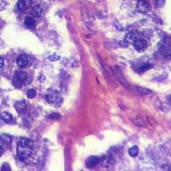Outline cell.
Masks as SVG:
<instances>
[{"label": "cell", "mask_w": 171, "mask_h": 171, "mask_svg": "<svg viewBox=\"0 0 171 171\" xmlns=\"http://www.w3.org/2000/svg\"><path fill=\"white\" fill-rule=\"evenodd\" d=\"M134 48L137 51H143L147 48V42L144 39H136L134 43Z\"/></svg>", "instance_id": "4"}, {"label": "cell", "mask_w": 171, "mask_h": 171, "mask_svg": "<svg viewBox=\"0 0 171 171\" xmlns=\"http://www.w3.org/2000/svg\"><path fill=\"white\" fill-rule=\"evenodd\" d=\"M0 118H1L4 122H7V123H8V122H10V121L13 119L12 114L8 113V112H3L2 114H0Z\"/></svg>", "instance_id": "10"}, {"label": "cell", "mask_w": 171, "mask_h": 171, "mask_svg": "<svg viewBox=\"0 0 171 171\" xmlns=\"http://www.w3.org/2000/svg\"><path fill=\"white\" fill-rule=\"evenodd\" d=\"M15 79L19 81L20 83L25 81L26 79H27V73L23 71H17L15 73Z\"/></svg>", "instance_id": "8"}, {"label": "cell", "mask_w": 171, "mask_h": 171, "mask_svg": "<svg viewBox=\"0 0 171 171\" xmlns=\"http://www.w3.org/2000/svg\"><path fill=\"white\" fill-rule=\"evenodd\" d=\"M0 140L3 142L4 144H10L11 141H12V139H11V137L9 136L8 134H1L0 135Z\"/></svg>", "instance_id": "14"}, {"label": "cell", "mask_w": 171, "mask_h": 171, "mask_svg": "<svg viewBox=\"0 0 171 171\" xmlns=\"http://www.w3.org/2000/svg\"><path fill=\"white\" fill-rule=\"evenodd\" d=\"M137 9L142 13H147L149 10V3L147 0H139L137 3Z\"/></svg>", "instance_id": "3"}, {"label": "cell", "mask_w": 171, "mask_h": 171, "mask_svg": "<svg viewBox=\"0 0 171 171\" xmlns=\"http://www.w3.org/2000/svg\"><path fill=\"white\" fill-rule=\"evenodd\" d=\"M46 98H47L48 102L49 104L54 105V106H59L62 101H63L62 98H61V95L55 90H51L50 92L48 93Z\"/></svg>", "instance_id": "2"}, {"label": "cell", "mask_w": 171, "mask_h": 171, "mask_svg": "<svg viewBox=\"0 0 171 171\" xmlns=\"http://www.w3.org/2000/svg\"><path fill=\"white\" fill-rule=\"evenodd\" d=\"M33 0H19L18 2V9L20 11L27 9L30 5H31Z\"/></svg>", "instance_id": "6"}, {"label": "cell", "mask_w": 171, "mask_h": 171, "mask_svg": "<svg viewBox=\"0 0 171 171\" xmlns=\"http://www.w3.org/2000/svg\"><path fill=\"white\" fill-rule=\"evenodd\" d=\"M125 40H126L129 44H134V41L136 40V35L134 33H129L127 34L126 36H125Z\"/></svg>", "instance_id": "9"}, {"label": "cell", "mask_w": 171, "mask_h": 171, "mask_svg": "<svg viewBox=\"0 0 171 171\" xmlns=\"http://www.w3.org/2000/svg\"><path fill=\"white\" fill-rule=\"evenodd\" d=\"M28 63H29V59L25 55H19L16 59V63L20 68H24L28 64Z\"/></svg>", "instance_id": "7"}, {"label": "cell", "mask_w": 171, "mask_h": 171, "mask_svg": "<svg viewBox=\"0 0 171 171\" xmlns=\"http://www.w3.org/2000/svg\"><path fill=\"white\" fill-rule=\"evenodd\" d=\"M169 104H170V105H171V97L169 98Z\"/></svg>", "instance_id": "23"}, {"label": "cell", "mask_w": 171, "mask_h": 171, "mask_svg": "<svg viewBox=\"0 0 171 171\" xmlns=\"http://www.w3.org/2000/svg\"><path fill=\"white\" fill-rule=\"evenodd\" d=\"M48 119H60V114H52L48 115Z\"/></svg>", "instance_id": "17"}, {"label": "cell", "mask_w": 171, "mask_h": 171, "mask_svg": "<svg viewBox=\"0 0 171 171\" xmlns=\"http://www.w3.org/2000/svg\"><path fill=\"white\" fill-rule=\"evenodd\" d=\"M2 170H10V166L7 163H4L2 166Z\"/></svg>", "instance_id": "20"}, {"label": "cell", "mask_w": 171, "mask_h": 171, "mask_svg": "<svg viewBox=\"0 0 171 171\" xmlns=\"http://www.w3.org/2000/svg\"><path fill=\"white\" fill-rule=\"evenodd\" d=\"M129 155L131 157H136L139 155V147L136 145L132 146L130 149H129Z\"/></svg>", "instance_id": "12"}, {"label": "cell", "mask_w": 171, "mask_h": 171, "mask_svg": "<svg viewBox=\"0 0 171 171\" xmlns=\"http://www.w3.org/2000/svg\"><path fill=\"white\" fill-rule=\"evenodd\" d=\"M3 63H4V60H3V58L0 57V68H2L3 66Z\"/></svg>", "instance_id": "21"}, {"label": "cell", "mask_w": 171, "mask_h": 171, "mask_svg": "<svg viewBox=\"0 0 171 171\" xmlns=\"http://www.w3.org/2000/svg\"><path fill=\"white\" fill-rule=\"evenodd\" d=\"M150 68H152V65H150L149 63H145V64H144V65L140 68V72H144V71L148 70L149 69H150Z\"/></svg>", "instance_id": "16"}, {"label": "cell", "mask_w": 171, "mask_h": 171, "mask_svg": "<svg viewBox=\"0 0 171 171\" xmlns=\"http://www.w3.org/2000/svg\"><path fill=\"white\" fill-rule=\"evenodd\" d=\"M3 154V149L2 148V147H1V146H0V156L2 155Z\"/></svg>", "instance_id": "22"}, {"label": "cell", "mask_w": 171, "mask_h": 171, "mask_svg": "<svg viewBox=\"0 0 171 171\" xmlns=\"http://www.w3.org/2000/svg\"><path fill=\"white\" fill-rule=\"evenodd\" d=\"M14 108L17 109V111H19V112H21V111L24 110L26 108V103L25 101H19L16 103L15 105H14Z\"/></svg>", "instance_id": "11"}, {"label": "cell", "mask_w": 171, "mask_h": 171, "mask_svg": "<svg viewBox=\"0 0 171 171\" xmlns=\"http://www.w3.org/2000/svg\"><path fill=\"white\" fill-rule=\"evenodd\" d=\"M33 151V142L27 138L20 140L17 145V154L22 159L27 158Z\"/></svg>", "instance_id": "1"}, {"label": "cell", "mask_w": 171, "mask_h": 171, "mask_svg": "<svg viewBox=\"0 0 171 171\" xmlns=\"http://www.w3.org/2000/svg\"><path fill=\"white\" fill-rule=\"evenodd\" d=\"M24 23L27 27L29 28H33L35 25V20L32 17H27L24 21Z\"/></svg>", "instance_id": "13"}, {"label": "cell", "mask_w": 171, "mask_h": 171, "mask_svg": "<svg viewBox=\"0 0 171 171\" xmlns=\"http://www.w3.org/2000/svg\"><path fill=\"white\" fill-rule=\"evenodd\" d=\"M48 59L52 61H56L59 60V59H60V57H59V56H57V55H51V56H49Z\"/></svg>", "instance_id": "19"}, {"label": "cell", "mask_w": 171, "mask_h": 171, "mask_svg": "<svg viewBox=\"0 0 171 171\" xmlns=\"http://www.w3.org/2000/svg\"><path fill=\"white\" fill-rule=\"evenodd\" d=\"M170 169H171V165H170Z\"/></svg>", "instance_id": "24"}, {"label": "cell", "mask_w": 171, "mask_h": 171, "mask_svg": "<svg viewBox=\"0 0 171 171\" xmlns=\"http://www.w3.org/2000/svg\"><path fill=\"white\" fill-rule=\"evenodd\" d=\"M36 96V91L34 89H29V91L27 92V97L29 98H34Z\"/></svg>", "instance_id": "15"}, {"label": "cell", "mask_w": 171, "mask_h": 171, "mask_svg": "<svg viewBox=\"0 0 171 171\" xmlns=\"http://www.w3.org/2000/svg\"><path fill=\"white\" fill-rule=\"evenodd\" d=\"M157 6L159 7V8H162V7L165 5V0H157Z\"/></svg>", "instance_id": "18"}, {"label": "cell", "mask_w": 171, "mask_h": 171, "mask_svg": "<svg viewBox=\"0 0 171 171\" xmlns=\"http://www.w3.org/2000/svg\"><path fill=\"white\" fill-rule=\"evenodd\" d=\"M99 162V158L97 156H90L86 160V165L88 168H93L97 165Z\"/></svg>", "instance_id": "5"}]
</instances>
